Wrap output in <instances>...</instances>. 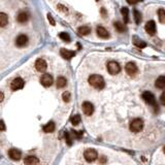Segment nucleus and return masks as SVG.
I'll list each match as a JSON object with an SVG mask.
<instances>
[{
  "label": "nucleus",
  "instance_id": "1",
  "mask_svg": "<svg viewBox=\"0 0 165 165\" xmlns=\"http://www.w3.org/2000/svg\"><path fill=\"white\" fill-rule=\"evenodd\" d=\"M89 84L92 86L93 88L98 89V90H101L103 88L105 87V82H104V78H103L101 75L99 74H92L89 76Z\"/></svg>",
  "mask_w": 165,
  "mask_h": 165
},
{
  "label": "nucleus",
  "instance_id": "2",
  "mask_svg": "<svg viewBox=\"0 0 165 165\" xmlns=\"http://www.w3.org/2000/svg\"><path fill=\"white\" fill-rule=\"evenodd\" d=\"M129 128H130V130H131L132 132H139L142 131V128H144V121H142V119H134V120H132L131 123H130V125H129Z\"/></svg>",
  "mask_w": 165,
  "mask_h": 165
},
{
  "label": "nucleus",
  "instance_id": "3",
  "mask_svg": "<svg viewBox=\"0 0 165 165\" xmlns=\"http://www.w3.org/2000/svg\"><path fill=\"white\" fill-rule=\"evenodd\" d=\"M142 99L146 101V103H148L149 105H152L153 107L157 108V105H156V98H155L154 94L152 92H150V91H146V92L142 93Z\"/></svg>",
  "mask_w": 165,
  "mask_h": 165
},
{
  "label": "nucleus",
  "instance_id": "4",
  "mask_svg": "<svg viewBox=\"0 0 165 165\" xmlns=\"http://www.w3.org/2000/svg\"><path fill=\"white\" fill-rule=\"evenodd\" d=\"M106 67H107L108 73L111 75H116L121 71V66L116 61H109L107 63V65H106Z\"/></svg>",
  "mask_w": 165,
  "mask_h": 165
},
{
  "label": "nucleus",
  "instance_id": "5",
  "mask_svg": "<svg viewBox=\"0 0 165 165\" xmlns=\"http://www.w3.org/2000/svg\"><path fill=\"white\" fill-rule=\"evenodd\" d=\"M84 157L88 162H93L98 158V153L94 149H88L84 152Z\"/></svg>",
  "mask_w": 165,
  "mask_h": 165
},
{
  "label": "nucleus",
  "instance_id": "6",
  "mask_svg": "<svg viewBox=\"0 0 165 165\" xmlns=\"http://www.w3.org/2000/svg\"><path fill=\"white\" fill-rule=\"evenodd\" d=\"M125 70H126L127 74L130 75V76H135L138 72V68H137L136 64L133 63V62H128L125 66Z\"/></svg>",
  "mask_w": 165,
  "mask_h": 165
},
{
  "label": "nucleus",
  "instance_id": "7",
  "mask_svg": "<svg viewBox=\"0 0 165 165\" xmlns=\"http://www.w3.org/2000/svg\"><path fill=\"white\" fill-rule=\"evenodd\" d=\"M28 41L29 38L26 34H20L15 38V46H18V48H24V46H26L28 44Z\"/></svg>",
  "mask_w": 165,
  "mask_h": 165
},
{
  "label": "nucleus",
  "instance_id": "8",
  "mask_svg": "<svg viewBox=\"0 0 165 165\" xmlns=\"http://www.w3.org/2000/svg\"><path fill=\"white\" fill-rule=\"evenodd\" d=\"M53 82H54V78H53V76H52L51 74L44 73V74L40 77V84L46 88L51 87V86L53 85Z\"/></svg>",
  "mask_w": 165,
  "mask_h": 165
},
{
  "label": "nucleus",
  "instance_id": "9",
  "mask_svg": "<svg viewBox=\"0 0 165 165\" xmlns=\"http://www.w3.org/2000/svg\"><path fill=\"white\" fill-rule=\"evenodd\" d=\"M30 19V13L27 11V10H21L20 13L17 15V21L21 24H25L27 23Z\"/></svg>",
  "mask_w": 165,
  "mask_h": 165
},
{
  "label": "nucleus",
  "instance_id": "10",
  "mask_svg": "<svg viewBox=\"0 0 165 165\" xmlns=\"http://www.w3.org/2000/svg\"><path fill=\"white\" fill-rule=\"evenodd\" d=\"M24 80L23 78H21V77H15V80L11 82L10 84V89L13 91H17V90H20L22 88L24 87Z\"/></svg>",
  "mask_w": 165,
  "mask_h": 165
},
{
  "label": "nucleus",
  "instance_id": "11",
  "mask_svg": "<svg viewBox=\"0 0 165 165\" xmlns=\"http://www.w3.org/2000/svg\"><path fill=\"white\" fill-rule=\"evenodd\" d=\"M82 109L86 116H91L94 113V105L91 102H89V101H85V102L82 103Z\"/></svg>",
  "mask_w": 165,
  "mask_h": 165
},
{
  "label": "nucleus",
  "instance_id": "12",
  "mask_svg": "<svg viewBox=\"0 0 165 165\" xmlns=\"http://www.w3.org/2000/svg\"><path fill=\"white\" fill-rule=\"evenodd\" d=\"M48 68V64L44 59H37L35 61V69L38 72H44Z\"/></svg>",
  "mask_w": 165,
  "mask_h": 165
},
{
  "label": "nucleus",
  "instance_id": "13",
  "mask_svg": "<svg viewBox=\"0 0 165 165\" xmlns=\"http://www.w3.org/2000/svg\"><path fill=\"white\" fill-rule=\"evenodd\" d=\"M8 156L11 160H15V161H19L22 158V153L21 151H19L18 149H10L8 151Z\"/></svg>",
  "mask_w": 165,
  "mask_h": 165
},
{
  "label": "nucleus",
  "instance_id": "14",
  "mask_svg": "<svg viewBox=\"0 0 165 165\" xmlns=\"http://www.w3.org/2000/svg\"><path fill=\"white\" fill-rule=\"evenodd\" d=\"M144 29L147 31V33H149L150 35H152V36L155 35V34H156V24H155L154 21L151 20V21H149V22H147Z\"/></svg>",
  "mask_w": 165,
  "mask_h": 165
},
{
  "label": "nucleus",
  "instance_id": "15",
  "mask_svg": "<svg viewBox=\"0 0 165 165\" xmlns=\"http://www.w3.org/2000/svg\"><path fill=\"white\" fill-rule=\"evenodd\" d=\"M96 32H97V35L99 37H101V38L106 39L109 37V32L104 27H102V26H98L97 29H96Z\"/></svg>",
  "mask_w": 165,
  "mask_h": 165
},
{
  "label": "nucleus",
  "instance_id": "16",
  "mask_svg": "<svg viewBox=\"0 0 165 165\" xmlns=\"http://www.w3.org/2000/svg\"><path fill=\"white\" fill-rule=\"evenodd\" d=\"M60 54L61 56L64 58L65 60H70L72 57H74L75 53L72 51H69V50H66V49H61L60 50Z\"/></svg>",
  "mask_w": 165,
  "mask_h": 165
},
{
  "label": "nucleus",
  "instance_id": "17",
  "mask_svg": "<svg viewBox=\"0 0 165 165\" xmlns=\"http://www.w3.org/2000/svg\"><path fill=\"white\" fill-rule=\"evenodd\" d=\"M24 163H25V165H38L39 160L35 156H28L24 159Z\"/></svg>",
  "mask_w": 165,
  "mask_h": 165
},
{
  "label": "nucleus",
  "instance_id": "18",
  "mask_svg": "<svg viewBox=\"0 0 165 165\" xmlns=\"http://www.w3.org/2000/svg\"><path fill=\"white\" fill-rule=\"evenodd\" d=\"M155 86H156V88H158V89H164L165 88V76L164 75H161V76H159L156 80V82H155Z\"/></svg>",
  "mask_w": 165,
  "mask_h": 165
},
{
  "label": "nucleus",
  "instance_id": "19",
  "mask_svg": "<svg viewBox=\"0 0 165 165\" xmlns=\"http://www.w3.org/2000/svg\"><path fill=\"white\" fill-rule=\"evenodd\" d=\"M8 24V15L5 13H0V28H3Z\"/></svg>",
  "mask_w": 165,
  "mask_h": 165
},
{
  "label": "nucleus",
  "instance_id": "20",
  "mask_svg": "<svg viewBox=\"0 0 165 165\" xmlns=\"http://www.w3.org/2000/svg\"><path fill=\"white\" fill-rule=\"evenodd\" d=\"M77 32H78V34L82 36H86L88 35V34H90L91 32V28L89 27V26H82V27H80L78 28V30H77Z\"/></svg>",
  "mask_w": 165,
  "mask_h": 165
},
{
  "label": "nucleus",
  "instance_id": "21",
  "mask_svg": "<svg viewBox=\"0 0 165 165\" xmlns=\"http://www.w3.org/2000/svg\"><path fill=\"white\" fill-rule=\"evenodd\" d=\"M55 127H56V125H55L54 122L50 121L46 125L44 126V131L46 132V133H51V132H53L55 130Z\"/></svg>",
  "mask_w": 165,
  "mask_h": 165
},
{
  "label": "nucleus",
  "instance_id": "22",
  "mask_svg": "<svg viewBox=\"0 0 165 165\" xmlns=\"http://www.w3.org/2000/svg\"><path fill=\"white\" fill-rule=\"evenodd\" d=\"M66 84H67V80L64 76H59L56 80V86L57 88H59V89L60 88H64L65 86H66Z\"/></svg>",
  "mask_w": 165,
  "mask_h": 165
},
{
  "label": "nucleus",
  "instance_id": "23",
  "mask_svg": "<svg viewBox=\"0 0 165 165\" xmlns=\"http://www.w3.org/2000/svg\"><path fill=\"white\" fill-rule=\"evenodd\" d=\"M113 26H115L116 30L118 31V32H120V33H122L124 31H126L125 25H124L123 23H121V22H115V23H113Z\"/></svg>",
  "mask_w": 165,
  "mask_h": 165
},
{
  "label": "nucleus",
  "instance_id": "24",
  "mask_svg": "<svg viewBox=\"0 0 165 165\" xmlns=\"http://www.w3.org/2000/svg\"><path fill=\"white\" fill-rule=\"evenodd\" d=\"M121 13L123 15V19H124V22L125 23H128L129 22V9L127 7H123L121 9Z\"/></svg>",
  "mask_w": 165,
  "mask_h": 165
},
{
  "label": "nucleus",
  "instance_id": "25",
  "mask_svg": "<svg viewBox=\"0 0 165 165\" xmlns=\"http://www.w3.org/2000/svg\"><path fill=\"white\" fill-rule=\"evenodd\" d=\"M133 15H134V20H135V23L138 25L140 22H142V13H139L137 9L133 10Z\"/></svg>",
  "mask_w": 165,
  "mask_h": 165
},
{
  "label": "nucleus",
  "instance_id": "26",
  "mask_svg": "<svg viewBox=\"0 0 165 165\" xmlns=\"http://www.w3.org/2000/svg\"><path fill=\"white\" fill-rule=\"evenodd\" d=\"M158 17H159V21L161 24H165V10L164 9H159L158 10Z\"/></svg>",
  "mask_w": 165,
  "mask_h": 165
},
{
  "label": "nucleus",
  "instance_id": "27",
  "mask_svg": "<svg viewBox=\"0 0 165 165\" xmlns=\"http://www.w3.org/2000/svg\"><path fill=\"white\" fill-rule=\"evenodd\" d=\"M59 36H60V38H61L63 41H65V42H70V40H71L69 34L66 33V32H61V33L59 34Z\"/></svg>",
  "mask_w": 165,
  "mask_h": 165
},
{
  "label": "nucleus",
  "instance_id": "28",
  "mask_svg": "<svg viewBox=\"0 0 165 165\" xmlns=\"http://www.w3.org/2000/svg\"><path fill=\"white\" fill-rule=\"evenodd\" d=\"M70 121H71L72 125L76 126V125H78V124H80V115H75V116H73L71 119H70Z\"/></svg>",
  "mask_w": 165,
  "mask_h": 165
},
{
  "label": "nucleus",
  "instance_id": "29",
  "mask_svg": "<svg viewBox=\"0 0 165 165\" xmlns=\"http://www.w3.org/2000/svg\"><path fill=\"white\" fill-rule=\"evenodd\" d=\"M134 44L136 46H138V48H140V49H144V48H146L147 46V44L144 42V41L142 40H139V39H136V38H134Z\"/></svg>",
  "mask_w": 165,
  "mask_h": 165
},
{
  "label": "nucleus",
  "instance_id": "30",
  "mask_svg": "<svg viewBox=\"0 0 165 165\" xmlns=\"http://www.w3.org/2000/svg\"><path fill=\"white\" fill-rule=\"evenodd\" d=\"M70 98H71V94H70L68 91H66V92H64L62 94V99H63L64 102H69Z\"/></svg>",
  "mask_w": 165,
  "mask_h": 165
},
{
  "label": "nucleus",
  "instance_id": "31",
  "mask_svg": "<svg viewBox=\"0 0 165 165\" xmlns=\"http://www.w3.org/2000/svg\"><path fill=\"white\" fill-rule=\"evenodd\" d=\"M65 140H66L67 146H71V144H72L71 136H70V134L68 133V132H65Z\"/></svg>",
  "mask_w": 165,
  "mask_h": 165
},
{
  "label": "nucleus",
  "instance_id": "32",
  "mask_svg": "<svg viewBox=\"0 0 165 165\" xmlns=\"http://www.w3.org/2000/svg\"><path fill=\"white\" fill-rule=\"evenodd\" d=\"M71 134L73 135V137H75V138L77 139L82 138V132H77L75 131V130H71Z\"/></svg>",
  "mask_w": 165,
  "mask_h": 165
},
{
  "label": "nucleus",
  "instance_id": "33",
  "mask_svg": "<svg viewBox=\"0 0 165 165\" xmlns=\"http://www.w3.org/2000/svg\"><path fill=\"white\" fill-rule=\"evenodd\" d=\"M48 20H49V22L51 23V25H53V26L56 25V22H55L54 19H53V17H52V15H50V13L48 15Z\"/></svg>",
  "mask_w": 165,
  "mask_h": 165
},
{
  "label": "nucleus",
  "instance_id": "34",
  "mask_svg": "<svg viewBox=\"0 0 165 165\" xmlns=\"http://www.w3.org/2000/svg\"><path fill=\"white\" fill-rule=\"evenodd\" d=\"M160 102L162 103L163 105H165V92H163L162 95L160 96Z\"/></svg>",
  "mask_w": 165,
  "mask_h": 165
},
{
  "label": "nucleus",
  "instance_id": "35",
  "mask_svg": "<svg viewBox=\"0 0 165 165\" xmlns=\"http://www.w3.org/2000/svg\"><path fill=\"white\" fill-rule=\"evenodd\" d=\"M126 1L129 3V4H136V3H138V2H142V0H126Z\"/></svg>",
  "mask_w": 165,
  "mask_h": 165
},
{
  "label": "nucleus",
  "instance_id": "36",
  "mask_svg": "<svg viewBox=\"0 0 165 165\" xmlns=\"http://www.w3.org/2000/svg\"><path fill=\"white\" fill-rule=\"evenodd\" d=\"M5 124L4 122L2 121V120H0V131H3V130H5Z\"/></svg>",
  "mask_w": 165,
  "mask_h": 165
},
{
  "label": "nucleus",
  "instance_id": "37",
  "mask_svg": "<svg viewBox=\"0 0 165 165\" xmlns=\"http://www.w3.org/2000/svg\"><path fill=\"white\" fill-rule=\"evenodd\" d=\"M58 9H61V10H60V11H64V13H66V10H67L66 8H65L62 4H59V5H58Z\"/></svg>",
  "mask_w": 165,
  "mask_h": 165
},
{
  "label": "nucleus",
  "instance_id": "38",
  "mask_svg": "<svg viewBox=\"0 0 165 165\" xmlns=\"http://www.w3.org/2000/svg\"><path fill=\"white\" fill-rule=\"evenodd\" d=\"M3 98H4V95H3V93L0 92V102H2V101H3Z\"/></svg>",
  "mask_w": 165,
  "mask_h": 165
},
{
  "label": "nucleus",
  "instance_id": "39",
  "mask_svg": "<svg viewBox=\"0 0 165 165\" xmlns=\"http://www.w3.org/2000/svg\"><path fill=\"white\" fill-rule=\"evenodd\" d=\"M164 153H165V147H164Z\"/></svg>",
  "mask_w": 165,
  "mask_h": 165
}]
</instances>
